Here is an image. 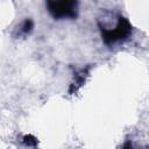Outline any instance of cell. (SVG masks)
Wrapping results in <instances>:
<instances>
[{
	"instance_id": "1",
	"label": "cell",
	"mask_w": 149,
	"mask_h": 149,
	"mask_svg": "<svg viewBox=\"0 0 149 149\" xmlns=\"http://www.w3.org/2000/svg\"><path fill=\"white\" fill-rule=\"evenodd\" d=\"M45 6L55 20L76 19L78 15V0H45Z\"/></svg>"
},
{
	"instance_id": "2",
	"label": "cell",
	"mask_w": 149,
	"mask_h": 149,
	"mask_svg": "<svg viewBox=\"0 0 149 149\" xmlns=\"http://www.w3.org/2000/svg\"><path fill=\"white\" fill-rule=\"evenodd\" d=\"M99 28H100V33L102 36V41L108 45L128 38V36L132 33V24L123 16L118 17V22L113 29H108L101 26L100 23H99Z\"/></svg>"
},
{
	"instance_id": "3",
	"label": "cell",
	"mask_w": 149,
	"mask_h": 149,
	"mask_svg": "<svg viewBox=\"0 0 149 149\" xmlns=\"http://www.w3.org/2000/svg\"><path fill=\"white\" fill-rule=\"evenodd\" d=\"M33 28H34L33 21H31L30 19H27V20H24V21L21 23V26H20V31H21L22 34L27 35V34H29V33L33 30Z\"/></svg>"
}]
</instances>
